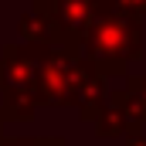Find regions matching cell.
Segmentation results:
<instances>
[{"mask_svg": "<svg viewBox=\"0 0 146 146\" xmlns=\"http://www.w3.org/2000/svg\"><path fill=\"white\" fill-rule=\"evenodd\" d=\"M37 139L41 136H31V139H3L0 146H37Z\"/></svg>", "mask_w": 146, "mask_h": 146, "instance_id": "9c48e42d", "label": "cell"}, {"mask_svg": "<svg viewBox=\"0 0 146 146\" xmlns=\"http://www.w3.org/2000/svg\"><path fill=\"white\" fill-rule=\"evenodd\" d=\"M82 54L95 61L106 78H126L129 65L143 58V27L139 17L122 14L109 0H99V14L85 34Z\"/></svg>", "mask_w": 146, "mask_h": 146, "instance_id": "6da1fadb", "label": "cell"}, {"mask_svg": "<svg viewBox=\"0 0 146 146\" xmlns=\"http://www.w3.org/2000/svg\"><path fill=\"white\" fill-rule=\"evenodd\" d=\"M106 72L95 65V61H88V72H85V82H82V92H78V115H82V122H92L95 126V119L102 115L106 109V102H109V88H106Z\"/></svg>", "mask_w": 146, "mask_h": 146, "instance_id": "5b68a950", "label": "cell"}, {"mask_svg": "<svg viewBox=\"0 0 146 146\" xmlns=\"http://www.w3.org/2000/svg\"><path fill=\"white\" fill-rule=\"evenodd\" d=\"M126 146H146V136L143 133H133V136L126 139Z\"/></svg>", "mask_w": 146, "mask_h": 146, "instance_id": "8fae6325", "label": "cell"}, {"mask_svg": "<svg viewBox=\"0 0 146 146\" xmlns=\"http://www.w3.org/2000/svg\"><path fill=\"white\" fill-rule=\"evenodd\" d=\"M37 61V95L41 106H78V92L88 72V58L82 51L27 44Z\"/></svg>", "mask_w": 146, "mask_h": 146, "instance_id": "7a4b0ae2", "label": "cell"}, {"mask_svg": "<svg viewBox=\"0 0 146 146\" xmlns=\"http://www.w3.org/2000/svg\"><path fill=\"white\" fill-rule=\"evenodd\" d=\"M112 7H119L122 14H133V17H143L146 14V0H109Z\"/></svg>", "mask_w": 146, "mask_h": 146, "instance_id": "ba28073f", "label": "cell"}, {"mask_svg": "<svg viewBox=\"0 0 146 146\" xmlns=\"http://www.w3.org/2000/svg\"><path fill=\"white\" fill-rule=\"evenodd\" d=\"M119 95H122L126 112L133 115V122L146 126V75H129L126 85L119 88Z\"/></svg>", "mask_w": 146, "mask_h": 146, "instance_id": "52a82bcc", "label": "cell"}, {"mask_svg": "<svg viewBox=\"0 0 146 146\" xmlns=\"http://www.w3.org/2000/svg\"><path fill=\"white\" fill-rule=\"evenodd\" d=\"M0 143H3V115H0Z\"/></svg>", "mask_w": 146, "mask_h": 146, "instance_id": "7c38bea8", "label": "cell"}, {"mask_svg": "<svg viewBox=\"0 0 146 146\" xmlns=\"http://www.w3.org/2000/svg\"><path fill=\"white\" fill-rule=\"evenodd\" d=\"M37 146H68V143H65L61 136H41V139H37Z\"/></svg>", "mask_w": 146, "mask_h": 146, "instance_id": "30bf717a", "label": "cell"}, {"mask_svg": "<svg viewBox=\"0 0 146 146\" xmlns=\"http://www.w3.org/2000/svg\"><path fill=\"white\" fill-rule=\"evenodd\" d=\"M95 133H99V136H106V139H112V136L129 139L133 133H139V126L133 122V115H129V112H126V106H122L119 88H112V92H109L106 109H102V115L95 119Z\"/></svg>", "mask_w": 146, "mask_h": 146, "instance_id": "8992f818", "label": "cell"}, {"mask_svg": "<svg viewBox=\"0 0 146 146\" xmlns=\"http://www.w3.org/2000/svg\"><path fill=\"white\" fill-rule=\"evenodd\" d=\"M34 7L51 21L54 48L82 51L85 34L99 14V0H34Z\"/></svg>", "mask_w": 146, "mask_h": 146, "instance_id": "3957f363", "label": "cell"}, {"mask_svg": "<svg viewBox=\"0 0 146 146\" xmlns=\"http://www.w3.org/2000/svg\"><path fill=\"white\" fill-rule=\"evenodd\" d=\"M3 95H37V61L27 44L0 48V99Z\"/></svg>", "mask_w": 146, "mask_h": 146, "instance_id": "277c9868", "label": "cell"}]
</instances>
